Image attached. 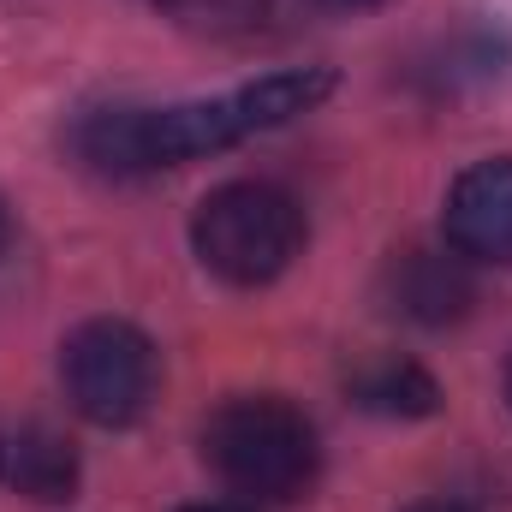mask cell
<instances>
[{"instance_id":"6da1fadb","label":"cell","mask_w":512,"mask_h":512,"mask_svg":"<svg viewBox=\"0 0 512 512\" xmlns=\"http://www.w3.org/2000/svg\"><path fill=\"white\" fill-rule=\"evenodd\" d=\"M334 90L328 66H298V72H268L256 84H239L227 96L203 102H173V108H96L84 126L72 131L78 155L102 173H155L179 161L221 155L245 137L286 126L310 114Z\"/></svg>"},{"instance_id":"7a4b0ae2","label":"cell","mask_w":512,"mask_h":512,"mask_svg":"<svg viewBox=\"0 0 512 512\" xmlns=\"http://www.w3.org/2000/svg\"><path fill=\"white\" fill-rule=\"evenodd\" d=\"M209 471L251 501H298L322 471L310 417L280 393H239L203 423Z\"/></svg>"},{"instance_id":"3957f363","label":"cell","mask_w":512,"mask_h":512,"mask_svg":"<svg viewBox=\"0 0 512 512\" xmlns=\"http://www.w3.org/2000/svg\"><path fill=\"white\" fill-rule=\"evenodd\" d=\"M191 251L227 286H268L304 251V209L268 179L215 185L191 215Z\"/></svg>"},{"instance_id":"277c9868","label":"cell","mask_w":512,"mask_h":512,"mask_svg":"<svg viewBox=\"0 0 512 512\" xmlns=\"http://www.w3.org/2000/svg\"><path fill=\"white\" fill-rule=\"evenodd\" d=\"M60 382L78 417H90L96 429H131L161 387L155 346L137 322L120 316H90L66 334L60 346Z\"/></svg>"},{"instance_id":"5b68a950","label":"cell","mask_w":512,"mask_h":512,"mask_svg":"<svg viewBox=\"0 0 512 512\" xmlns=\"http://www.w3.org/2000/svg\"><path fill=\"white\" fill-rule=\"evenodd\" d=\"M447 245L465 262L512 268V155L471 161L447 191Z\"/></svg>"},{"instance_id":"8992f818","label":"cell","mask_w":512,"mask_h":512,"mask_svg":"<svg viewBox=\"0 0 512 512\" xmlns=\"http://www.w3.org/2000/svg\"><path fill=\"white\" fill-rule=\"evenodd\" d=\"M78 447L48 429V423H6L0 429V489L36 501V507H60L78 495Z\"/></svg>"},{"instance_id":"52a82bcc","label":"cell","mask_w":512,"mask_h":512,"mask_svg":"<svg viewBox=\"0 0 512 512\" xmlns=\"http://www.w3.org/2000/svg\"><path fill=\"white\" fill-rule=\"evenodd\" d=\"M471 298H477V286H471V268L459 251H405L387 262V304L405 322L447 328L471 310Z\"/></svg>"},{"instance_id":"ba28073f","label":"cell","mask_w":512,"mask_h":512,"mask_svg":"<svg viewBox=\"0 0 512 512\" xmlns=\"http://www.w3.org/2000/svg\"><path fill=\"white\" fill-rule=\"evenodd\" d=\"M346 393H352L358 411L393 417V423H417V417H435L441 411V382L417 358H399V352H376V358L352 364Z\"/></svg>"},{"instance_id":"9c48e42d","label":"cell","mask_w":512,"mask_h":512,"mask_svg":"<svg viewBox=\"0 0 512 512\" xmlns=\"http://www.w3.org/2000/svg\"><path fill=\"white\" fill-rule=\"evenodd\" d=\"M161 12L191 36H251L268 18V0H161Z\"/></svg>"},{"instance_id":"30bf717a","label":"cell","mask_w":512,"mask_h":512,"mask_svg":"<svg viewBox=\"0 0 512 512\" xmlns=\"http://www.w3.org/2000/svg\"><path fill=\"white\" fill-rule=\"evenodd\" d=\"M179 512H251V507H239V501H191V507H179Z\"/></svg>"},{"instance_id":"8fae6325","label":"cell","mask_w":512,"mask_h":512,"mask_svg":"<svg viewBox=\"0 0 512 512\" xmlns=\"http://www.w3.org/2000/svg\"><path fill=\"white\" fill-rule=\"evenodd\" d=\"M316 6H334V12H370V6H382V0H316Z\"/></svg>"},{"instance_id":"7c38bea8","label":"cell","mask_w":512,"mask_h":512,"mask_svg":"<svg viewBox=\"0 0 512 512\" xmlns=\"http://www.w3.org/2000/svg\"><path fill=\"white\" fill-rule=\"evenodd\" d=\"M405 512H477V507H459V501H417V507Z\"/></svg>"},{"instance_id":"4fadbf2b","label":"cell","mask_w":512,"mask_h":512,"mask_svg":"<svg viewBox=\"0 0 512 512\" xmlns=\"http://www.w3.org/2000/svg\"><path fill=\"white\" fill-rule=\"evenodd\" d=\"M12 245V215H6V203H0V251Z\"/></svg>"},{"instance_id":"5bb4252c","label":"cell","mask_w":512,"mask_h":512,"mask_svg":"<svg viewBox=\"0 0 512 512\" xmlns=\"http://www.w3.org/2000/svg\"><path fill=\"white\" fill-rule=\"evenodd\" d=\"M501 393H507V405H512V352H507V376H501Z\"/></svg>"}]
</instances>
